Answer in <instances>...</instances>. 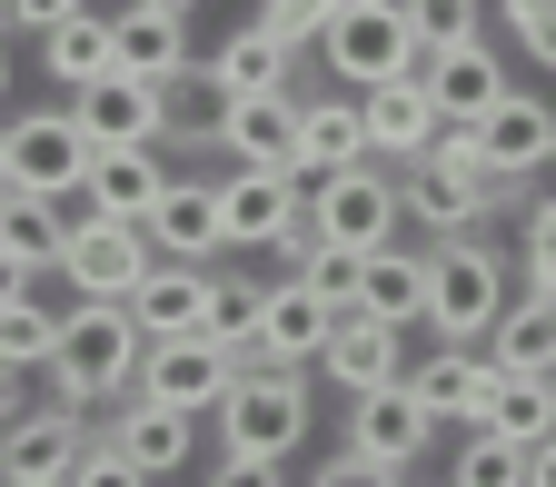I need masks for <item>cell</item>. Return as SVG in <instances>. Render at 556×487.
<instances>
[{
    "label": "cell",
    "mask_w": 556,
    "mask_h": 487,
    "mask_svg": "<svg viewBox=\"0 0 556 487\" xmlns=\"http://www.w3.org/2000/svg\"><path fill=\"white\" fill-rule=\"evenodd\" d=\"M139 348H150V338H139V319H129L119 299H80V309L50 328V359H40V369H50V398L100 417L110 398H129Z\"/></svg>",
    "instance_id": "obj_1"
},
{
    "label": "cell",
    "mask_w": 556,
    "mask_h": 487,
    "mask_svg": "<svg viewBox=\"0 0 556 487\" xmlns=\"http://www.w3.org/2000/svg\"><path fill=\"white\" fill-rule=\"evenodd\" d=\"M219 448L229 458H278L289 467L299 438H308V369H278V359H249L229 388H219Z\"/></svg>",
    "instance_id": "obj_2"
},
{
    "label": "cell",
    "mask_w": 556,
    "mask_h": 487,
    "mask_svg": "<svg viewBox=\"0 0 556 487\" xmlns=\"http://www.w3.org/2000/svg\"><path fill=\"white\" fill-rule=\"evenodd\" d=\"M497 309H507V259H497V239H477V229L438 239L428 249V309H417V328H428V338H486Z\"/></svg>",
    "instance_id": "obj_3"
},
{
    "label": "cell",
    "mask_w": 556,
    "mask_h": 487,
    "mask_svg": "<svg viewBox=\"0 0 556 487\" xmlns=\"http://www.w3.org/2000/svg\"><path fill=\"white\" fill-rule=\"evenodd\" d=\"M308 209V239H338V249H378L397 239V170L388 160H348V170H318L299 189Z\"/></svg>",
    "instance_id": "obj_4"
},
{
    "label": "cell",
    "mask_w": 556,
    "mask_h": 487,
    "mask_svg": "<svg viewBox=\"0 0 556 487\" xmlns=\"http://www.w3.org/2000/svg\"><path fill=\"white\" fill-rule=\"evenodd\" d=\"M318 60H328V80H348V90L417 70L407 0H338V11H328V30H318Z\"/></svg>",
    "instance_id": "obj_5"
},
{
    "label": "cell",
    "mask_w": 556,
    "mask_h": 487,
    "mask_svg": "<svg viewBox=\"0 0 556 487\" xmlns=\"http://www.w3.org/2000/svg\"><path fill=\"white\" fill-rule=\"evenodd\" d=\"M208 199H219V249H278V269H299L308 209H299V179L289 170H229Z\"/></svg>",
    "instance_id": "obj_6"
},
{
    "label": "cell",
    "mask_w": 556,
    "mask_h": 487,
    "mask_svg": "<svg viewBox=\"0 0 556 487\" xmlns=\"http://www.w3.org/2000/svg\"><path fill=\"white\" fill-rule=\"evenodd\" d=\"M507 199H517V179H486V170H438V160H397V229L457 239V229H486Z\"/></svg>",
    "instance_id": "obj_7"
},
{
    "label": "cell",
    "mask_w": 556,
    "mask_h": 487,
    "mask_svg": "<svg viewBox=\"0 0 556 487\" xmlns=\"http://www.w3.org/2000/svg\"><path fill=\"white\" fill-rule=\"evenodd\" d=\"M70 120L90 129V150H160L169 139V90L129 80V70H100V80L70 90Z\"/></svg>",
    "instance_id": "obj_8"
},
{
    "label": "cell",
    "mask_w": 556,
    "mask_h": 487,
    "mask_svg": "<svg viewBox=\"0 0 556 487\" xmlns=\"http://www.w3.org/2000/svg\"><path fill=\"white\" fill-rule=\"evenodd\" d=\"M90 438H100V448H119L139 477L160 487V477H179V467L199 458V417H189V408H160V398H139V388H129V398H110V417H90Z\"/></svg>",
    "instance_id": "obj_9"
},
{
    "label": "cell",
    "mask_w": 556,
    "mask_h": 487,
    "mask_svg": "<svg viewBox=\"0 0 556 487\" xmlns=\"http://www.w3.org/2000/svg\"><path fill=\"white\" fill-rule=\"evenodd\" d=\"M0 139H11V189H40V199H80V170H90V129L60 110H21L0 120Z\"/></svg>",
    "instance_id": "obj_10"
},
{
    "label": "cell",
    "mask_w": 556,
    "mask_h": 487,
    "mask_svg": "<svg viewBox=\"0 0 556 487\" xmlns=\"http://www.w3.org/2000/svg\"><path fill=\"white\" fill-rule=\"evenodd\" d=\"M239 378V348H219V338H199V328H179V338H150L139 348V398H160V408H219V388Z\"/></svg>",
    "instance_id": "obj_11"
},
{
    "label": "cell",
    "mask_w": 556,
    "mask_h": 487,
    "mask_svg": "<svg viewBox=\"0 0 556 487\" xmlns=\"http://www.w3.org/2000/svg\"><path fill=\"white\" fill-rule=\"evenodd\" d=\"M80 299H129L139 289V269H150V239H139V220H70L60 229V259H50Z\"/></svg>",
    "instance_id": "obj_12"
},
{
    "label": "cell",
    "mask_w": 556,
    "mask_h": 487,
    "mask_svg": "<svg viewBox=\"0 0 556 487\" xmlns=\"http://www.w3.org/2000/svg\"><path fill=\"white\" fill-rule=\"evenodd\" d=\"M467 129H477V170H486V179H517V189H527V179L546 170V139H556V110H546V100H527V90L507 80V90L486 100V110H477Z\"/></svg>",
    "instance_id": "obj_13"
},
{
    "label": "cell",
    "mask_w": 556,
    "mask_h": 487,
    "mask_svg": "<svg viewBox=\"0 0 556 487\" xmlns=\"http://www.w3.org/2000/svg\"><path fill=\"white\" fill-rule=\"evenodd\" d=\"M328 299L308 289L299 269H278V278H258V328H249V359H278V369H308L318 359V338H328Z\"/></svg>",
    "instance_id": "obj_14"
},
{
    "label": "cell",
    "mask_w": 556,
    "mask_h": 487,
    "mask_svg": "<svg viewBox=\"0 0 556 487\" xmlns=\"http://www.w3.org/2000/svg\"><path fill=\"white\" fill-rule=\"evenodd\" d=\"M428 428H438V417L417 408L407 369L348 398V448H358V458H378V467H417V448H428Z\"/></svg>",
    "instance_id": "obj_15"
},
{
    "label": "cell",
    "mask_w": 556,
    "mask_h": 487,
    "mask_svg": "<svg viewBox=\"0 0 556 487\" xmlns=\"http://www.w3.org/2000/svg\"><path fill=\"white\" fill-rule=\"evenodd\" d=\"M308 369H318L338 398H358V388H378V378H397V369H407V328H388V319H368V309H338Z\"/></svg>",
    "instance_id": "obj_16"
},
{
    "label": "cell",
    "mask_w": 556,
    "mask_h": 487,
    "mask_svg": "<svg viewBox=\"0 0 556 487\" xmlns=\"http://www.w3.org/2000/svg\"><path fill=\"white\" fill-rule=\"evenodd\" d=\"M417 90H428L438 120H477L486 100L507 90V60L486 50V30L477 40H438V50H417Z\"/></svg>",
    "instance_id": "obj_17"
},
{
    "label": "cell",
    "mask_w": 556,
    "mask_h": 487,
    "mask_svg": "<svg viewBox=\"0 0 556 487\" xmlns=\"http://www.w3.org/2000/svg\"><path fill=\"white\" fill-rule=\"evenodd\" d=\"M289 120H299V90L268 80V90H229L219 120H208V139H219L239 170H278V160H289Z\"/></svg>",
    "instance_id": "obj_18"
},
{
    "label": "cell",
    "mask_w": 556,
    "mask_h": 487,
    "mask_svg": "<svg viewBox=\"0 0 556 487\" xmlns=\"http://www.w3.org/2000/svg\"><path fill=\"white\" fill-rule=\"evenodd\" d=\"M90 448V408H21L11 417V428H0V477H70V458H80Z\"/></svg>",
    "instance_id": "obj_19"
},
{
    "label": "cell",
    "mask_w": 556,
    "mask_h": 487,
    "mask_svg": "<svg viewBox=\"0 0 556 487\" xmlns=\"http://www.w3.org/2000/svg\"><path fill=\"white\" fill-rule=\"evenodd\" d=\"M110 70L179 90V80H189V21H179V11H139V0H119V11H110Z\"/></svg>",
    "instance_id": "obj_20"
},
{
    "label": "cell",
    "mask_w": 556,
    "mask_h": 487,
    "mask_svg": "<svg viewBox=\"0 0 556 487\" xmlns=\"http://www.w3.org/2000/svg\"><path fill=\"white\" fill-rule=\"evenodd\" d=\"M348 160H368V139H358V90H338V100H299V120H289V170L299 189L318 179V170H348Z\"/></svg>",
    "instance_id": "obj_21"
},
{
    "label": "cell",
    "mask_w": 556,
    "mask_h": 487,
    "mask_svg": "<svg viewBox=\"0 0 556 487\" xmlns=\"http://www.w3.org/2000/svg\"><path fill=\"white\" fill-rule=\"evenodd\" d=\"M428 129H438V110H428V90H417V70L358 90V139H368V160H417V150H428Z\"/></svg>",
    "instance_id": "obj_22"
},
{
    "label": "cell",
    "mask_w": 556,
    "mask_h": 487,
    "mask_svg": "<svg viewBox=\"0 0 556 487\" xmlns=\"http://www.w3.org/2000/svg\"><path fill=\"white\" fill-rule=\"evenodd\" d=\"M486 378H497V359H486L477 338H438L428 359L407 369L417 408H428V417H467V428H477V408H486Z\"/></svg>",
    "instance_id": "obj_23"
},
{
    "label": "cell",
    "mask_w": 556,
    "mask_h": 487,
    "mask_svg": "<svg viewBox=\"0 0 556 487\" xmlns=\"http://www.w3.org/2000/svg\"><path fill=\"white\" fill-rule=\"evenodd\" d=\"M139 239H150V259H208V249H219V199H208L199 179H169L150 209H139Z\"/></svg>",
    "instance_id": "obj_24"
},
{
    "label": "cell",
    "mask_w": 556,
    "mask_h": 487,
    "mask_svg": "<svg viewBox=\"0 0 556 487\" xmlns=\"http://www.w3.org/2000/svg\"><path fill=\"white\" fill-rule=\"evenodd\" d=\"M358 309L388 319V328H417V309H428V249L378 239V249L358 259Z\"/></svg>",
    "instance_id": "obj_25"
},
{
    "label": "cell",
    "mask_w": 556,
    "mask_h": 487,
    "mask_svg": "<svg viewBox=\"0 0 556 487\" xmlns=\"http://www.w3.org/2000/svg\"><path fill=\"white\" fill-rule=\"evenodd\" d=\"M486 359H497V369H556V289H527V299H507L497 319H486Z\"/></svg>",
    "instance_id": "obj_26"
},
{
    "label": "cell",
    "mask_w": 556,
    "mask_h": 487,
    "mask_svg": "<svg viewBox=\"0 0 556 487\" xmlns=\"http://www.w3.org/2000/svg\"><path fill=\"white\" fill-rule=\"evenodd\" d=\"M160 189H169V160H150V150H90V170H80V199L100 220H139Z\"/></svg>",
    "instance_id": "obj_27"
},
{
    "label": "cell",
    "mask_w": 556,
    "mask_h": 487,
    "mask_svg": "<svg viewBox=\"0 0 556 487\" xmlns=\"http://www.w3.org/2000/svg\"><path fill=\"white\" fill-rule=\"evenodd\" d=\"M119 309L139 319V338H179V328H199V269H189V259H150V269H139V289H129Z\"/></svg>",
    "instance_id": "obj_28"
},
{
    "label": "cell",
    "mask_w": 556,
    "mask_h": 487,
    "mask_svg": "<svg viewBox=\"0 0 556 487\" xmlns=\"http://www.w3.org/2000/svg\"><path fill=\"white\" fill-rule=\"evenodd\" d=\"M199 80H208V100H229V90H268V80H289V40L249 21V30H229L219 50H208Z\"/></svg>",
    "instance_id": "obj_29"
},
{
    "label": "cell",
    "mask_w": 556,
    "mask_h": 487,
    "mask_svg": "<svg viewBox=\"0 0 556 487\" xmlns=\"http://www.w3.org/2000/svg\"><path fill=\"white\" fill-rule=\"evenodd\" d=\"M40 70H50V80H70V90L100 80V70H110V11H90V0H80L70 21H50V30H40Z\"/></svg>",
    "instance_id": "obj_30"
},
{
    "label": "cell",
    "mask_w": 556,
    "mask_h": 487,
    "mask_svg": "<svg viewBox=\"0 0 556 487\" xmlns=\"http://www.w3.org/2000/svg\"><path fill=\"white\" fill-rule=\"evenodd\" d=\"M249 328H258V278L249 269H199V338L239 348V369H249Z\"/></svg>",
    "instance_id": "obj_31"
},
{
    "label": "cell",
    "mask_w": 556,
    "mask_h": 487,
    "mask_svg": "<svg viewBox=\"0 0 556 487\" xmlns=\"http://www.w3.org/2000/svg\"><path fill=\"white\" fill-rule=\"evenodd\" d=\"M477 428H497V438H546L556 428V398H546V378L536 369H497V378H486V408H477Z\"/></svg>",
    "instance_id": "obj_32"
},
{
    "label": "cell",
    "mask_w": 556,
    "mask_h": 487,
    "mask_svg": "<svg viewBox=\"0 0 556 487\" xmlns=\"http://www.w3.org/2000/svg\"><path fill=\"white\" fill-rule=\"evenodd\" d=\"M60 199H40V189H0V249H11V259H30V278L60 259Z\"/></svg>",
    "instance_id": "obj_33"
},
{
    "label": "cell",
    "mask_w": 556,
    "mask_h": 487,
    "mask_svg": "<svg viewBox=\"0 0 556 487\" xmlns=\"http://www.w3.org/2000/svg\"><path fill=\"white\" fill-rule=\"evenodd\" d=\"M50 309H40V289H11V299H0V369H40L50 359Z\"/></svg>",
    "instance_id": "obj_34"
},
{
    "label": "cell",
    "mask_w": 556,
    "mask_h": 487,
    "mask_svg": "<svg viewBox=\"0 0 556 487\" xmlns=\"http://www.w3.org/2000/svg\"><path fill=\"white\" fill-rule=\"evenodd\" d=\"M517 438H497V428H467V448H457V467H447V487H517Z\"/></svg>",
    "instance_id": "obj_35"
},
{
    "label": "cell",
    "mask_w": 556,
    "mask_h": 487,
    "mask_svg": "<svg viewBox=\"0 0 556 487\" xmlns=\"http://www.w3.org/2000/svg\"><path fill=\"white\" fill-rule=\"evenodd\" d=\"M358 259H368V249H338V239H308V249H299V278H308V289H318L328 309H358Z\"/></svg>",
    "instance_id": "obj_36"
},
{
    "label": "cell",
    "mask_w": 556,
    "mask_h": 487,
    "mask_svg": "<svg viewBox=\"0 0 556 487\" xmlns=\"http://www.w3.org/2000/svg\"><path fill=\"white\" fill-rule=\"evenodd\" d=\"M407 30H417V50L477 40V30H486V0H407Z\"/></svg>",
    "instance_id": "obj_37"
},
{
    "label": "cell",
    "mask_w": 556,
    "mask_h": 487,
    "mask_svg": "<svg viewBox=\"0 0 556 487\" xmlns=\"http://www.w3.org/2000/svg\"><path fill=\"white\" fill-rule=\"evenodd\" d=\"M517 259H527V289H556V199H527V220H517Z\"/></svg>",
    "instance_id": "obj_38"
},
{
    "label": "cell",
    "mask_w": 556,
    "mask_h": 487,
    "mask_svg": "<svg viewBox=\"0 0 556 487\" xmlns=\"http://www.w3.org/2000/svg\"><path fill=\"white\" fill-rule=\"evenodd\" d=\"M299 487H407V467H378V458H358V448H338V458L308 467Z\"/></svg>",
    "instance_id": "obj_39"
},
{
    "label": "cell",
    "mask_w": 556,
    "mask_h": 487,
    "mask_svg": "<svg viewBox=\"0 0 556 487\" xmlns=\"http://www.w3.org/2000/svg\"><path fill=\"white\" fill-rule=\"evenodd\" d=\"M60 487H150V477H139L119 448H100V438H90L80 458H70V477H60Z\"/></svg>",
    "instance_id": "obj_40"
},
{
    "label": "cell",
    "mask_w": 556,
    "mask_h": 487,
    "mask_svg": "<svg viewBox=\"0 0 556 487\" xmlns=\"http://www.w3.org/2000/svg\"><path fill=\"white\" fill-rule=\"evenodd\" d=\"M328 11H338V0H268L258 30H278V40L299 50V40H318V30H328Z\"/></svg>",
    "instance_id": "obj_41"
},
{
    "label": "cell",
    "mask_w": 556,
    "mask_h": 487,
    "mask_svg": "<svg viewBox=\"0 0 556 487\" xmlns=\"http://www.w3.org/2000/svg\"><path fill=\"white\" fill-rule=\"evenodd\" d=\"M507 21H517V50L556 70V0H507Z\"/></svg>",
    "instance_id": "obj_42"
},
{
    "label": "cell",
    "mask_w": 556,
    "mask_h": 487,
    "mask_svg": "<svg viewBox=\"0 0 556 487\" xmlns=\"http://www.w3.org/2000/svg\"><path fill=\"white\" fill-rule=\"evenodd\" d=\"M70 11H80V0H0V30H50V21H70Z\"/></svg>",
    "instance_id": "obj_43"
},
{
    "label": "cell",
    "mask_w": 556,
    "mask_h": 487,
    "mask_svg": "<svg viewBox=\"0 0 556 487\" xmlns=\"http://www.w3.org/2000/svg\"><path fill=\"white\" fill-rule=\"evenodd\" d=\"M199 487H278V458H229L219 448V467H208Z\"/></svg>",
    "instance_id": "obj_44"
},
{
    "label": "cell",
    "mask_w": 556,
    "mask_h": 487,
    "mask_svg": "<svg viewBox=\"0 0 556 487\" xmlns=\"http://www.w3.org/2000/svg\"><path fill=\"white\" fill-rule=\"evenodd\" d=\"M517 487H556V428H546V438H527V458H517Z\"/></svg>",
    "instance_id": "obj_45"
},
{
    "label": "cell",
    "mask_w": 556,
    "mask_h": 487,
    "mask_svg": "<svg viewBox=\"0 0 556 487\" xmlns=\"http://www.w3.org/2000/svg\"><path fill=\"white\" fill-rule=\"evenodd\" d=\"M11 289H40V278H30V259H11V249H0V299H11Z\"/></svg>",
    "instance_id": "obj_46"
},
{
    "label": "cell",
    "mask_w": 556,
    "mask_h": 487,
    "mask_svg": "<svg viewBox=\"0 0 556 487\" xmlns=\"http://www.w3.org/2000/svg\"><path fill=\"white\" fill-rule=\"evenodd\" d=\"M0 100H11V40H0Z\"/></svg>",
    "instance_id": "obj_47"
},
{
    "label": "cell",
    "mask_w": 556,
    "mask_h": 487,
    "mask_svg": "<svg viewBox=\"0 0 556 487\" xmlns=\"http://www.w3.org/2000/svg\"><path fill=\"white\" fill-rule=\"evenodd\" d=\"M139 11H179V21H189V0H139Z\"/></svg>",
    "instance_id": "obj_48"
},
{
    "label": "cell",
    "mask_w": 556,
    "mask_h": 487,
    "mask_svg": "<svg viewBox=\"0 0 556 487\" xmlns=\"http://www.w3.org/2000/svg\"><path fill=\"white\" fill-rule=\"evenodd\" d=\"M0 487H60V477H0Z\"/></svg>",
    "instance_id": "obj_49"
},
{
    "label": "cell",
    "mask_w": 556,
    "mask_h": 487,
    "mask_svg": "<svg viewBox=\"0 0 556 487\" xmlns=\"http://www.w3.org/2000/svg\"><path fill=\"white\" fill-rule=\"evenodd\" d=\"M0 189H11V139H0Z\"/></svg>",
    "instance_id": "obj_50"
},
{
    "label": "cell",
    "mask_w": 556,
    "mask_h": 487,
    "mask_svg": "<svg viewBox=\"0 0 556 487\" xmlns=\"http://www.w3.org/2000/svg\"><path fill=\"white\" fill-rule=\"evenodd\" d=\"M546 398H556V369H546Z\"/></svg>",
    "instance_id": "obj_51"
},
{
    "label": "cell",
    "mask_w": 556,
    "mask_h": 487,
    "mask_svg": "<svg viewBox=\"0 0 556 487\" xmlns=\"http://www.w3.org/2000/svg\"><path fill=\"white\" fill-rule=\"evenodd\" d=\"M486 11H507V0H486Z\"/></svg>",
    "instance_id": "obj_52"
},
{
    "label": "cell",
    "mask_w": 556,
    "mask_h": 487,
    "mask_svg": "<svg viewBox=\"0 0 556 487\" xmlns=\"http://www.w3.org/2000/svg\"><path fill=\"white\" fill-rule=\"evenodd\" d=\"M438 487H447V477H438Z\"/></svg>",
    "instance_id": "obj_53"
}]
</instances>
